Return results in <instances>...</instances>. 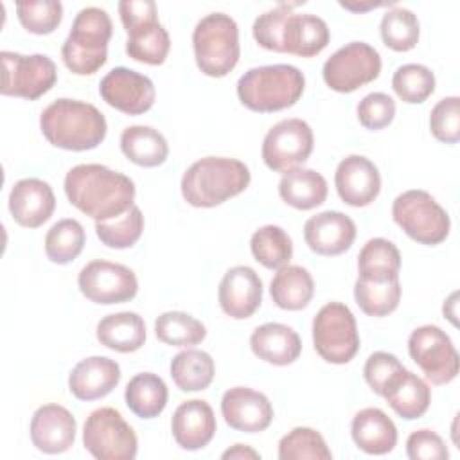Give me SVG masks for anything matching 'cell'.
Returning <instances> with one entry per match:
<instances>
[{
  "label": "cell",
  "mask_w": 460,
  "mask_h": 460,
  "mask_svg": "<svg viewBox=\"0 0 460 460\" xmlns=\"http://www.w3.org/2000/svg\"><path fill=\"white\" fill-rule=\"evenodd\" d=\"M65 194L77 210L110 221L133 207L135 183L129 176L101 164H79L65 176Z\"/></svg>",
  "instance_id": "6da1fadb"
},
{
  "label": "cell",
  "mask_w": 460,
  "mask_h": 460,
  "mask_svg": "<svg viewBox=\"0 0 460 460\" xmlns=\"http://www.w3.org/2000/svg\"><path fill=\"white\" fill-rule=\"evenodd\" d=\"M40 129L54 147L88 151L104 140L108 126L104 115L93 104L58 99L41 111Z\"/></svg>",
  "instance_id": "7a4b0ae2"
},
{
  "label": "cell",
  "mask_w": 460,
  "mask_h": 460,
  "mask_svg": "<svg viewBox=\"0 0 460 460\" xmlns=\"http://www.w3.org/2000/svg\"><path fill=\"white\" fill-rule=\"evenodd\" d=\"M246 164L226 156L196 160L181 176L183 199L198 208H210L241 194L250 185Z\"/></svg>",
  "instance_id": "3957f363"
},
{
  "label": "cell",
  "mask_w": 460,
  "mask_h": 460,
  "mask_svg": "<svg viewBox=\"0 0 460 460\" xmlns=\"http://www.w3.org/2000/svg\"><path fill=\"white\" fill-rule=\"evenodd\" d=\"M305 88L304 74L293 65H264L246 70L237 81V97L252 111L273 113L296 104Z\"/></svg>",
  "instance_id": "277c9868"
},
{
  "label": "cell",
  "mask_w": 460,
  "mask_h": 460,
  "mask_svg": "<svg viewBox=\"0 0 460 460\" xmlns=\"http://www.w3.org/2000/svg\"><path fill=\"white\" fill-rule=\"evenodd\" d=\"M113 32L110 14L101 7L81 9L61 47L65 66L75 75L95 74L108 59V43Z\"/></svg>",
  "instance_id": "5b68a950"
},
{
  "label": "cell",
  "mask_w": 460,
  "mask_h": 460,
  "mask_svg": "<svg viewBox=\"0 0 460 460\" xmlns=\"http://www.w3.org/2000/svg\"><path fill=\"white\" fill-rule=\"evenodd\" d=\"M192 47L198 68L208 77H225L239 61V29L225 13L203 16L192 31Z\"/></svg>",
  "instance_id": "8992f818"
},
{
  "label": "cell",
  "mask_w": 460,
  "mask_h": 460,
  "mask_svg": "<svg viewBox=\"0 0 460 460\" xmlns=\"http://www.w3.org/2000/svg\"><path fill=\"white\" fill-rule=\"evenodd\" d=\"M119 14L128 32L126 54L140 63L162 65L171 49V38L158 22L156 4L153 0H122Z\"/></svg>",
  "instance_id": "52a82bcc"
},
{
  "label": "cell",
  "mask_w": 460,
  "mask_h": 460,
  "mask_svg": "<svg viewBox=\"0 0 460 460\" xmlns=\"http://www.w3.org/2000/svg\"><path fill=\"white\" fill-rule=\"evenodd\" d=\"M392 217L404 234L426 246H435L449 235L451 221L435 198L420 189L399 194L392 203Z\"/></svg>",
  "instance_id": "ba28073f"
},
{
  "label": "cell",
  "mask_w": 460,
  "mask_h": 460,
  "mask_svg": "<svg viewBox=\"0 0 460 460\" xmlns=\"http://www.w3.org/2000/svg\"><path fill=\"white\" fill-rule=\"evenodd\" d=\"M313 343L327 363H349L359 350V334L352 311L341 302L325 304L313 320Z\"/></svg>",
  "instance_id": "9c48e42d"
},
{
  "label": "cell",
  "mask_w": 460,
  "mask_h": 460,
  "mask_svg": "<svg viewBox=\"0 0 460 460\" xmlns=\"http://www.w3.org/2000/svg\"><path fill=\"white\" fill-rule=\"evenodd\" d=\"M84 449L99 460H133L138 440L119 410L102 406L93 410L83 426Z\"/></svg>",
  "instance_id": "30bf717a"
},
{
  "label": "cell",
  "mask_w": 460,
  "mask_h": 460,
  "mask_svg": "<svg viewBox=\"0 0 460 460\" xmlns=\"http://www.w3.org/2000/svg\"><path fill=\"white\" fill-rule=\"evenodd\" d=\"M2 95L36 101L58 81L56 63L45 54L23 56L2 50Z\"/></svg>",
  "instance_id": "8fae6325"
},
{
  "label": "cell",
  "mask_w": 460,
  "mask_h": 460,
  "mask_svg": "<svg viewBox=\"0 0 460 460\" xmlns=\"http://www.w3.org/2000/svg\"><path fill=\"white\" fill-rule=\"evenodd\" d=\"M379 72L381 56L365 41H350L338 49L322 68L325 84L340 93H350L372 83Z\"/></svg>",
  "instance_id": "7c38bea8"
},
{
  "label": "cell",
  "mask_w": 460,
  "mask_h": 460,
  "mask_svg": "<svg viewBox=\"0 0 460 460\" xmlns=\"http://www.w3.org/2000/svg\"><path fill=\"white\" fill-rule=\"evenodd\" d=\"M410 358L433 385L451 383L460 367L451 338L437 325H420L408 338Z\"/></svg>",
  "instance_id": "4fadbf2b"
},
{
  "label": "cell",
  "mask_w": 460,
  "mask_h": 460,
  "mask_svg": "<svg viewBox=\"0 0 460 460\" xmlns=\"http://www.w3.org/2000/svg\"><path fill=\"white\" fill-rule=\"evenodd\" d=\"M313 129L302 119H284L266 133L262 160L275 172H288L302 165L313 153Z\"/></svg>",
  "instance_id": "5bb4252c"
},
{
  "label": "cell",
  "mask_w": 460,
  "mask_h": 460,
  "mask_svg": "<svg viewBox=\"0 0 460 460\" xmlns=\"http://www.w3.org/2000/svg\"><path fill=\"white\" fill-rule=\"evenodd\" d=\"M77 286L90 302L102 305L129 302L138 291V280L133 270L102 259L92 261L81 268Z\"/></svg>",
  "instance_id": "9a60e30c"
},
{
  "label": "cell",
  "mask_w": 460,
  "mask_h": 460,
  "mask_svg": "<svg viewBox=\"0 0 460 460\" xmlns=\"http://www.w3.org/2000/svg\"><path fill=\"white\" fill-rule=\"evenodd\" d=\"M99 93L106 104L126 113L142 115L155 104V84L153 81L131 68L117 66L111 68L99 83Z\"/></svg>",
  "instance_id": "2e32d148"
},
{
  "label": "cell",
  "mask_w": 460,
  "mask_h": 460,
  "mask_svg": "<svg viewBox=\"0 0 460 460\" xmlns=\"http://www.w3.org/2000/svg\"><path fill=\"white\" fill-rule=\"evenodd\" d=\"M221 415L235 431L259 433L271 424L273 406L262 392L248 386H234L221 397Z\"/></svg>",
  "instance_id": "e0dca14e"
},
{
  "label": "cell",
  "mask_w": 460,
  "mask_h": 460,
  "mask_svg": "<svg viewBox=\"0 0 460 460\" xmlns=\"http://www.w3.org/2000/svg\"><path fill=\"white\" fill-rule=\"evenodd\" d=\"M334 185L343 203L367 207L381 190V174L376 164L367 156L349 155L336 167Z\"/></svg>",
  "instance_id": "ac0fdd59"
},
{
  "label": "cell",
  "mask_w": 460,
  "mask_h": 460,
  "mask_svg": "<svg viewBox=\"0 0 460 460\" xmlns=\"http://www.w3.org/2000/svg\"><path fill=\"white\" fill-rule=\"evenodd\" d=\"M217 300L225 314L235 320L250 318L262 302V280L250 266L230 268L217 288Z\"/></svg>",
  "instance_id": "d6986e66"
},
{
  "label": "cell",
  "mask_w": 460,
  "mask_h": 460,
  "mask_svg": "<svg viewBox=\"0 0 460 460\" xmlns=\"http://www.w3.org/2000/svg\"><path fill=\"white\" fill-rule=\"evenodd\" d=\"M77 424L74 415L61 404H43L31 419L32 446L47 455L65 453L74 446Z\"/></svg>",
  "instance_id": "ffe728a7"
},
{
  "label": "cell",
  "mask_w": 460,
  "mask_h": 460,
  "mask_svg": "<svg viewBox=\"0 0 460 460\" xmlns=\"http://www.w3.org/2000/svg\"><path fill=\"white\" fill-rule=\"evenodd\" d=\"M304 239L309 250L318 255H340L352 246L356 225L343 212L323 210L305 221Z\"/></svg>",
  "instance_id": "44dd1931"
},
{
  "label": "cell",
  "mask_w": 460,
  "mask_h": 460,
  "mask_svg": "<svg viewBox=\"0 0 460 460\" xmlns=\"http://www.w3.org/2000/svg\"><path fill=\"white\" fill-rule=\"evenodd\" d=\"M56 208L52 187L40 178L18 180L9 192V212L25 228H38L47 223Z\"/></svg>",
  "instance_id": "7402d4cb"
},
{
  "label": "cell",
  "mask_w": 460,
  "mask_h": 460,
  "mask_svg": "<svg viewBox=\"0 0 460 460\" xmlns=\"http://www.w3.org/2000/svg\"><path fill=\"white\" fill-rule=\"evenodd\" d=\"M171 431L181 449L196 451L205 447L216 433L212 406L203 399L183 401L172 413Z\"/></svg>",
  "instance_id": "603a6c76"
},
{
  "label": "cell",
  "mask_w": 460,
  "mask_h": 460,
  "mask_svg": "<svg viewBox=\"0 0 460 460\" xmlns=\"http://www.w3.org/2000/svg\"><path fill=\"white\" fill-rule=\"evenodd\" d=\"M120 381V367L106 356L81 359L68 376V390L79 401L106 397Z\"/></svg>",
  "instance_id": "cb8c5ba5"
},
{
  "label": "cell",
  "mask_w": 460,
  "mask_h": 460,
  "mask_svg": "<svg viewBox=\"0 0 460 460\" xmlns=\"http://www.w3.org/2000/svg\"><path fill=\"white\" fill-rule=\"evenodd\" d=\"M329 38L331 32L323 18L309 13H291L286 18L280 34L282 52L300 58H313L327 47Z\"/></svg>",
  "instance_id": "d4e9b609"
},
{
  "label": "cell",
  "mask_w": 460,
  "mask_h": 460,
  "mask_svg": "<svg viewBox=\"0 0 460 460\" xmlns=\"http://www.w3.org/2000/svg\"><path fill=\"white\" fill-rule=\"evenodd\" d=\"M381 397L386 399L390 408L406 420L422 417L431 402V390L428 383L417 374L401 368L385 385Z\"/></svg>",
  "instance_id": "484cf974"
},
{
  "label": "cell",
  "mask_w": 460,
  "mask_h": 460,
  "mask_svg": "<svg viewBox=\"0 0 460 460\" xmlns=\"http://www.w3.org/2000/svg\"><path fill=\"white\" fill-rule=\"evenodd\" d=\"M250 347L259 359L277 367L291 365L302 352V341L296 331L277 322L259 325L250 336Z\"/></svg>",
  "instance_id": "4316f807"
},
{
  "label": "cell",
  "mask_w": 460,
  "mask_h": 460,
  "mask_svg": "<svg viewBox=\"0 0 460 460\" xmlns=\"http://www.w3.org/2000/svg\"><path fill=\"white\" fill-rule=\"evenodd\" d=\"M350 435L354 444L368 455H386L397 444V428L379 408L358 411L350 424Z\"/></svg>",
  "instance_id": "83f0119b"
},
{
  "label": "cell",
  "mask_w": 460,
  "mask_h": 460,
  "mask_svg": "<svg viewBox=\"0 0 460 460\" xmlns=\"http://www.w3.org/2000/svg\"><path fill=\"white\" fill-rule=\"evenodd\" d=\"M279 196L296 210H311L320 207L327 198V181L314 169L295 167L282 174L279 181Z\"/></svg>",
  "instance_id": "f1b7e54d"
},
{
  "label": "cell",
  "mask_w": 460,
  "mask_h": 460,
  "mask_svg": "<svg viewBox=\"0 0 460 460\" xmlns=\"http://www.w3.org/2000/svg\"><path fill=\"white\" fill-rule=\"evenodd\" d=\"M97 340L106 349L128 354L138 350L146 341V323L133 311L106 314L97 323Z\"/></svg>",
  "instance_id": "f546056e"
},
{
  "label": "cell",
  "mask_w": 460,
  "mask_h": 460,
  "mask_svg": "<svg viewBox=\"0 0 460 460\" xmlns=\"http://www.w3.org/2000/svg\"><path fill=\"white\" fill-rule=\"evenodd\" d=\"M271 300L286 311H300L309 305L314 295L311 273L296 264H286L277 270L270 282Z\"/></svg>",
  "instance_id": "4dcf8cb0"
},
{
  "label": "cell",
  "mask_w": 460,
  "mask_h": 460,
  "mask_svg": "<svg viewBox=\"0 0 460 460\" xmlns=\"http://www.w3.org/2000/svg\"><path fill=\"white\" fill-rule=\"evenodd\" d=\"M124 156L140 167H156L167 160L169 146L165 137L151 126H128L120 135Z\"/></svg>",
  "instance_id": "1f68e13d"
},
{
  "label": "cell",
  "mask_w": 460,
  "mask_h": 460,
  "mask_svg": "<svg viewBox=\"0 0 460 460\" xmlns=\"http://www.w3.org/2000/svg\"><path fill=\"white\" fill-rule=\"evenodd\" d=\"M167 385L153 372H140L126 385V406L140 419H155L167 406Z\"/></svg>",
  "instance_id": "d6a6232c"
},
{
  "label": "cell",
  "mask_w": 460,
  "mask_h": 460,
  "mask_svg": "<svg viewBox=\"0 0 460 460\" xmlns=\"http://www.w3.org/2000/svg\"><path fill=\"white\" fill-rule=\"evenodd\" d=\"M171 377L181 392H199L210 386L216 367L208 352L187 349L178 352L169 365Z\"/></svg>",
  "instance_id": "836d02e7"
},
{
  "label": "cell",
  "mask_w": 460,
  "mask_h": 460,
  "mask_svg": "<svg viewBox=\"0 0 460 460\" xmlns=\"http://www.w3.org/2000/svg\"><path fill=\"white\" fill-rule=\"evenodd\" d=\"M401 270V253L397 246L383 237L368 239L358 255V271L367 280L397 279Z\"/></svg>",
  "instance_id": "e575fe53"
},
{
  "label": "cell",
  "mask_w": 460,
  "mask_h": 460,
  "mask_svg": "<svg viewBox=\"0 0 460 460\" xmlns=\"http://www.w3.org/2000/svg\"><path fill=\"white\" fill-rule=\"evenodd\" d=\"M354 298L359 309L368 316H388L394 313L401 302V284L399 277L376 282L358 277L354 284Z\"/></svg>",
  "instance_id": "d590c367"
},
{
  "label": "cell",
  "mask_w": 460,
  "mask_h": 460,
  "mask_svg": "<svg viewBox=\"0 0 460 460\" xmlns=\"http://www.w3.org/2000/svg\"><path fill=\"white\" fill-rule=\"evenodd\" d=\"M250 250L257 262L268 270L286 266L293 255V243L288 232L277 225H264L253 232Z\"/></svg>",
  "instance_id": "8d00e7d4"
},
{
  "label": "cell",
  "mask_w": 460,
  "mask_h": 460,
  "mask_svg": "<svg viewBox=\"0 0 460 460\" xmlns=\"http://www.w3.org/2000/svg\"><path fill=\"white\" fill-rule=\"evenodd\" d=\"M156 338L171 347H192L205 340V325L189 313L167 311L155 320Z\"/></svg>",
  "instance_id": "74e56055"
},
{
  "label": "cell",
  "mask_w": 460,
  "mask_h": 460,
  "mask_svg": "<svg viewBox=\"0 0 460 460\" xmlns=\"http://www.w3.org/2000/svg\"><path fill=\"white\" fill-rule=\"evenodd\" d=\"M84 241V228L77 219H59L49 228L45 235L47 259L54 264H68L83 252Z\"/></svg>",
  "instance_id": "f35d334b"
},
{
  "label": "cell",
  "mask_w": 460,
  "mask_h": 460,
  "mask_svg": "<svg viewBox=\"0 0 460 460\" xmlns=\"http://www.w3.org/2000/svg\"><path fill=\"white\" fill-rule=\"evenodd\" d=\"M379 32L383 43L388 49L395 52L411 50L417 45L420 34L417 14L410 9L394 5L383 14Z\"/></svg>",
  "instance_id": "ab89813d"
},
{
  "label": "cell",
  "mask_w": 460,
  "mask_h": 460,
  "mask_svg": "<svg viewBox=\"0 0 460 460\" xmlns=\"http://www.w3.org/2000/svg\"><path fill=\"white\" fill-rule=\"evenodd\" d=\"M142 232H144V214L137 205H133L129 210H126L119 217L95 223V234L101 239V243L115 250L133 246L140 239Z\"/></svg>",
  "instance_id": "60d3db41"
},
{
  "label": "cell",
  "mask_w": 460,
  "mask_h": 460,
  "mask_svg": "<svg viewBox=\"0 0 460 460\" xmlns=\"http://www.w3.org/2000/svg\"><path fill=\"white\" fill-rule=\"evenodd\" d=\"M280 460H331L332 453L323 437L305 426L293 428L279 440Z\"/></svg>",
  "instance_id": "b9f144b4"
},
{
  "label": "cell",
  "mask_w": 460,
  "mask_h": 460,
  "mask_svg": "<svg viewBox=\"0 0 460 460\" xmlns=\"http://www.w3.org/2000/svg\"><path fill=\"white\" fill-rule=\"evenodd\" d=\"M395 95L406 104H420L435 92V74L419 63L401 65L392 77Z\"/></svg>",
  "instance_id": "7bdbcfd3"
},
{
  "label": "cell",
  "mask_w": 460,
  "mask_h": 460,
  "mask_svg": "<svg viewBox=\"0 0 460 460\" xmlns=\"http://www.w3.org/2000/svg\"><path fill=\"white\" fill-rule=\"evenodd\" d=\"M22 27L32 34H50L63 20V4L58 0H25L16 4Z\"/></svg>",
  "instance_id": "ee69618b"
},
{
  "label": "cell",
  "mask_w": 460,
  "mask_h": 460,
  "mask_svg": "<svg viewBox=\"0 0 460 460\" xmlns=\"http://www.w3.org/2000/svg\"><path fill=\"white\" fill-rule=\"evenodd\" d=\"M296 5L298 4H279L270 11L259 14L252 27L253 40L266 50L282 52V43H280L282 27L286 18L291 14V9Z\"/></svg>",
  "instance_id": "f6af8a7d"
},
{
  "label": "cell",
  "mask_w": 460,
  "mask_h": 460,
  "mask_svg": "<svg viewBox=\"0 0 460 460\" xmlns=\"http://www.w3.org/2000/svg\"><path fill=\"white\" fill-rule=\"evenodd\" d=\"M429 129L444 144H456L460 140V99L456 95L444 97L433 106Z\"/></svg>",
  "instance_id": "bcb514c9"
},
{
  "label": "cell",
  "mask_w": 460,
  "mask_h": 460,
  "mask_svg": "<svg viewBox=\"0 0 460 460\" xmlns=\"http://www.w3.org/2000/svg\"><path fill=\"white\" fill-rule=\"evenodd\" d=\"M356 113L363 128L377 131L392 124L395 117V101L383 92H372L358 102Z\"/></svg>",
  "instance_id": "7dc6e473"
},
{
  "label": "cell",
  "mask_w": 460,
  "mask_h": 460,
  "mask_svg": "<svg viewBox=\"0 0 460 460\" xmlns=\"http://www.w3.org/2000/svg\"><path fill=\"white\" fill-rule=\"evenodd\" d=\"M406 455L411 460H446L449 451L440 435L422 428L410 433L406 440Z\"/></svg>",
  "instance_id": "c3c4849f"
},
{
  "label": "cell",
  "mask_w": 460,
  "mask_h": 460,
  "mask_svg": "<svg viewBox=\"0 0 460 460\" xmlns=\"http://www.w3.org/2000/svg\"><path fill=\"white\" fill-rule=\"evenodd\" d=\"M401 368H404V365L397 359V356L390 354V352H383L377 350L374 354L368 356V359L365 361L363 367V376L367 385L377 394H383L385 385L392 379L394 374H397Z\"/></svg>",
  "instance_id": "681fc988"
},
{
  "label": "cell",
  "mask_w": 460,
  "mask_h": 460,
  "mask_svg": "<svg viewBox=\"0 0 460 460\" xmlns=\"http://www.w3.org/2000/svg\"><path fill=\"white\" fill-rule=\"evenodd\" d=\"M225 460L228 458H237V460H243V458H261V455L252 449L250 446H244V444H235L232 446L230 449H226L223 455H221Z\"/></svg>",
  "instance_id": "f907efd6"
},
{
  "label": "cell",
  "mask_w": 460,
  "mask_h": 460,
  "mask_svg": "<svg viewBox=\"0 0 460 460\" xmlns=\"http://www.w3.org/2000/svg\"><path fill=\"white\" fill-rule=\"evenodd\" d=\"M340 5L343 9H349V11H354V13H361V11H368V9H376V7H383L386 5V2H368V4H350V2H340Z\"/></svg>",
  "instance_id": "816d5d0a"
},
{
  "label": "cell",
  "mask_w": 460,
  "mask_h": 460,
  "mask_svg": "<svg viewBox=\"0 0 460 460\" xmlns=\"http://www.w3.org/2000/svg\"><path fill=\"white\" fill-rule=\"evenodd\" d=\"M456 291L455 293H451V296L444 302V307H442V311H444V316H447L449 320H451V323L453 325H456V311H455V307H456Z\"/></svg>",
  "instance_id": "f5cc1de1"
}]
</instances>
